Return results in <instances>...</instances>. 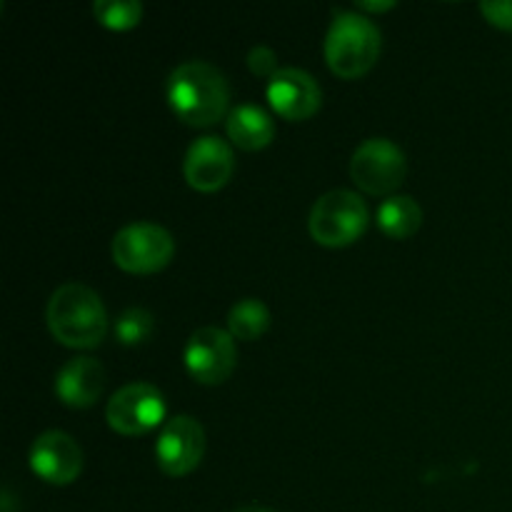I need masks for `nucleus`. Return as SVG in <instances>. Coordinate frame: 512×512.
<instances>
[{"label": "nucleus", "instance_id": "f257e3e1", "mask_svg": "<svg viewBox=\"0 0 512 512\" xmlns=\"http://www.w3.org/2000/svg\"><path fill=\"white\" fill-rule=\"evenodd\" d=\"M168 103L183 123L193 128H210L225 118L230 105V88L225 75L205 60L178 65L168 78Z\"/></svg>", "mask_w": 512, "mask_h": 512}, {"label": "nucleus", "instance_id": "f03ea898", "mask_svg": "<svg viewBox=\"0 0 512 512\" xmlns=\"http://www.w3.org/2000/svg\"><path fill=\"white\" fill-rule=\"evenodd\" d=\"M45 320L58 343L65 348H98L108 333V313L95 290L83 283H65L50 295Z\"/></svg>", "mask_w": 512, "mask_h": 512}, {"label": "nucleus", "instance_id": "7ed1b4c3", "mask_svg": "<svg viewBox=\"0 0 512 512\" xmlns=\"http://www.w3.org/2000/svg\"><path fill=\"white\" fill-rule=\"evenodd\" d=\"M380 48H383V38H380L378 25L355 10H343L335 15L325 35V60L330 70L348 80L368 73L378 60Z\"/></svg>", "mask_w": 512, "mask_h": 512}, {"label": "nucleus", "instance_id": "20e7f679", "mask_svg": "<svg viewBox=\"0 0 512 512\" xmlns=\"http://www.w3.org/2000/svg\"><path fill=\"white\" fill-rule=\"evenodd\" d=\"M368 205L353 190H330L315 200L308 230L315 243L325 248H345L368 228Z\"/></svg>", "mask_w": 512, "mask_h": 512}, {"label": "nucleus", "instance_id": "39448f33", "mask_svg": "<svg viewBox=\"0 0 512 512\" xmlns=\"http://www.w3.org/2000/svg\"><path fill=\"white\" fill-rule=\"evenodd\" d=\"M173 253V235L155 223H130L113 238V260L125 273H158L173 260Z\"/></svg>", "mask_w": 512, "mask_h": 512}, {"label": "nucleus", "instance_id": "423d86ee", "mask_svg": "<svg viewBox=\"0 0 512 512\" xmlns=\"http://www.w3.org/2000/svg\"><path fill=\"white\" fill-rule=\"evenodd\" d=\"M408 173L405 153L388 138H370L350 160V175L360 190L370 195H390L400 188Z\"/></svg>", "mask_w": 512, "mask_h": 512}, {"label": "nucleus", "instance_id": "0eeeda50", "mask_svg": "<svg viewBox=\"0 0 512 512\" xmlns=\"http://www.w3.org/2000/svg\"><path fill=\"white\" fill-rule=\"evenodd\" d=\"M165 418V398L155 385L130 383L120 388L105 408V420L110 428L125 438L145 435Z\"/></svg>", "mask_w": 512, "mask_h": 512}, {"label": "nucleus", "instance_id": "6e6552de", "mask_svg": "<svg viewBox=\"0 0 512 512\" xmlns=\"http://www.w3.org/2000/svg\"><path fill=\"white\" fill-rule=\"evenodd\" d=\"M185 368L198 383L203 385H220L230 378L235 370V338L228 330H220L208 325L190 335L185 345Z\"/></svg>", "mask_w": 512, "mask_h": 512}, {"label": "nucleus", "instance_id": "1a4fd4ad", "mask_svg": "<svg viewBox=\"0 0 512 512\" xmlns=\"http://www.w3.org/2000/svg\"><path fill=\"white\" fill-rule=\"evenodd\" d=\"M203 453L205 430L190 415H178V418L168 420L155 443L158 468L170 478H183V475L193 473L203 460Z\"/></svg>", "mask_w": 512, "mask_h": 512}, {"label": "nucleus", "instance_id": "9d476101", "mask_svg": "<svg viewBox=\"0 0 512 512\" xmlns=\"http://www.w3.org/2000/svg\"><path fill=\"white\" fill-rule=\"evenodd\" d=\"M30 468L45 483L70 485L83 470V450L63 430H48L30 448Z\"/></svg>", "mask_w": 512, "mask_h": 512}, {"label": "nucleus", "instance_id": "9b49d317", "mask_svg": "<svg viewBox=\"0 0 512 512\" xmlns=\"http://www.w3.org/2000/svg\"><path fill=\"white\" fill-rule=\"evenodd\" d=\"M233 170V148L215 135L195 140L183 160L185 180H188L190 188L200 190V193H215L223 185H228V180L233 178Z\"/></svg>", "mask_w": 512, "mask_h": 512}, {"label": "nucleus", "instance_id": "f8f14e48", "mask_svg": "<svg viewBox=\"0 0 512 512\" xmlns=\"http://www.w3.org/2000/svg\"><path fill=\"white\" fill-rule=\"evenodd\" d=\"M270 108L285 120L313 118L323 103V90L318 80L300 68H280L268 80Z\"/></svg>", "mask_w": 512, "mask_h": 512}, {"label": "nucleus", "instance_id": "ddd939ff", "mask_svg": "<svg viewBox=\"0 0 512 512\" xmlns=\"http://www.w3.org/2000/svg\"><path fill=\"white\" fill-rule=\"evenodd\" d=\"M105 388V368L95 358L80 355L68 360L55 375V395L68 408H90Z\"/></svg>", "mask_w": 512, "mask_h": 512}, {"label": "nucleus", "instance_id": "4468645a", "mask_svg": "<svg viewBox=\"0 0 512 512\" xmlns=\"http://www.w3.org/2000/svg\"><path fill=\"white\" fill-rule=\"evenodd\" d=\"M225 130H228V138L233 140V145H238L240 150H248V153H255V150L268 148L275 135V123L268 110L243 103L230 110L228 120H225Z\"/></svg>", "mask_w": 512, "mask_h": 512}, {"label": "nucleus", "instance_id": "2eb2a0df", "mask_svg": "<svg viewBox=\"0 0 512 512\" xmlns=\"http://www.w3.org/2000/svg\"><path fill=\"white\" fill-rule=\"evenodd\" d=\"M423 225V208L410 195H390L378 208V228L388 238L405 240Z\"/></svg>", "mask_w": 512, "mask_h": 512}, {"label": "nucleus", "instance_id": "dca6fc26", "mask_svg": "<svg viewBox=\"0 0 512 512\" xmlns=\"http://www.w3.org/2000/svg\"><path fill=\"white\" fill-rule=\"evenodd\" d=\"M270 328V310L263 300L243 298L230 308L228 333L235 340H258Z\"/></svg>", "mask_w": 512, "mask_h": 512}, {"label": "nucleus", "instance_id": "f3484780", "mask_svg": "<svg viewBox=\"0 0 512 512\" xmlns=\"http://www.w3.org/2000/svg\"><path fill=\"white\" fill-rule=\"evenodd\" d=\"M113 330L120 345L133 348V345L148 343L155 330V318L145 308H128L118 315Z\"/></svg>", "mask_w": 512, "mask_h": 512}, {"label": "nucleus", "instance_id": "a211bd4d", "mask_svg": "<svg viewBox=\"0 0 512 512\" xmlns=\"http://www.w3.org/2000/svg\"><path fill=\"white\" fill-rule=\"evenodd\" d=\"M93 13L100 25L110 30H130L143 18V5L138 0H98Z\"/></svg>", "mask_w": 512, "mask_h": 512}, {"label": "nucleus", "instance_id": "6ab92c4d", "mask_svg": "<svg viewBox=\"0 0 512 512\" xmlns=\"http://www.w3.org/2000/svg\"><path fill=\"white\" fill-rule=\"evenodd\" d=\"M248 68L253 70L258 78H273L278 73V55L268 48V45H255L248 53Z\"/></svg>", "mask_w": 512, "mask_h": 512}, {"label": "nucleus", "instance_id": "aec40b11", "mask_svg": "<svg viewBox=\"0 0 512 512\" xmlns=\"http://www.w3.org/2000/svg\"><path fill=\"white\" fill-rule=\"evenodd\" d=\"M480 13L498 28L512 30V0H485L480 3Z\"/></svg>", "mask_w": 512, "mask_h": 512}, {"label": "nucleus", "instance_id": "412c9836", "mask_svg": "<svg viewBox=\"0 0 512 512\" xmlns=\"http://www.w3.org/2000/svg\"><path fill=\"white\" fill-rule=\"evenodd\" d=\"M390 8H395L393 0H383V3H368V0H363V3H358L360 13H383V10Z\"/></svg>", "mask_w": 512, "mask_h": 512}, {"label": "nucleus", "instance_id": "4be33fe9", "mask_svg": "<svg viewBox=\"0 0 512 512\" xmlns=\"http://www.w3.org/2000/svg\"><path fill=\"white\" fill-rule=\"evenodd\" d=\"M235 512H273V510L260 508V505H245V508H238Z\"/></svg>", "mask_w": 512, "mask_h": 512}]
</instances>
